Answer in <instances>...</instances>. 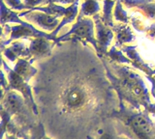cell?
I'll use <instances>...</instances> for the list:
<instances>
[{"instance_id":"14","label":"cell","mask_w":155,"mask_h":139,"mask_svg":"<svg viewBox=\"0 0 155 139\" xmlns=\"http://www.w3.org/2000/svg\"><path fill=\"white\" fill-rule=\"evenodd\" d=\"M143 34H145L147 37L155 40V22L149 23V25L147 27V29H145Z\"/></svg>"},{"instance_id":"10","label":"cell","mask_w":155,"mask_h":139,"mask_svg":"<svg viewBox=\"0 0 155 139\" xmlns=\"http://www.w3.org/2000/svg\"><path fill=\"white\" fill-rule=\"evenodd\" d=\"M114 20L117 22L122 23H129L130 17L128 15V12L123 8V4L121 0H116L114 9Z\"/></svg>"},{"instance_id":"13","label":"cell","mask_w":155,"mask_h":139,"mask_svg":"<svg viewBox=\"0 0 155 139\" xmlns=\"http://www.w3.org/2000/svg\"><path fill=\"white\" fill-rule=\"evenodd\" d=\"M96 139H120L116 136L114 128L110 126H105L101 128L97 131V138Z\"/></svg>"},{"instance_id":"16","label":"cell","mask_w":155,"mask_h":139,"mask_svg":"<svg viewBox=\"0 0 155 139\" xmlns=\"http://www.w3.org/2000/svg\"><path fill=\"white\" fill-rule=\"evenodd\" d=\"M147 78L150 80V82L152 83V91H151V94L152 96L155 98V76H152V75H148Z\"/></svg>"},{"instance_id":"3","label":"cell","mask_w":155,"mask_h":139,"mask_svg":"<svg viewBox=\"0 0 155 139\" xmlns=\"http://www.w3.org/2000/svg\"><path fill=\"white\" fill-rule=\"evenodd\" d=\"M93 21L95 23V37L97 45H98L97 54L102 59L104 56H106L109 50V47L114 40V32L110 26L105 24L104 21H102V16L100 14H96L93 16Z\"/></svg>"},{"instance_id":"20","label":"cell","mask_w":155,"mask_h":139,"mask_svg":"<svg viewBox=\"0 0 155 139\" xmlns=\"http://www.w3.org/2000/svg\"><path fill=\"white\" fill-rule=\"evenodd\" d=\"M120 139H128V138H125V137H119Z\"/></svg>"},{"instance_id":"19","label":"cell","mask_w":155,"mask_h":139,"mask_svg":"<svg viewBox=\"0 0 155 139\" xmlns=\"http://www.w3.org/2000/svg\"><path fill=\"white\" fill-rule=\"evenodd\" d=\"M87 139H93V138H92V136H90V135H87Z\"/></svg>"},{"instance_id":"17","label":"cell","mask_w":155,"mask_h":139,"mask_svg":"<svg viewBox=\"0 0 155 139\" xmlns=\"http://www.w3.org/2000/svg\"><path fill=\"white\" fill-rule=\"evenodd\" d=\"M27 2L30 4V5H38L43 2V0H27Z\"/></svg>"},{"instance_id":"2","label":"cell","mask_w":155,"mask_h":139,"mask_svg":"<svg viewBox=\"0 0 155 139\" xmlns=\"http://www.w3.org/2000/svg\"><path fill=\"white\" fill-rule=\"evenodd\" d=\"M72 35H74L77 39L84 40L90 44L94 47L96 52L98 50V45H97V40L95 37V23L93 18H91L90 17H82L81 15H78L77 21L72 26L71 30L59 38L58 41L65 40L66 38H69Z\"/></svg>"},{"instance_id":"4","label":"cell","mask_w":155,"mask_h":139,"mask_svg":"<svg viewBox=\"0 0 155 139\" xmlns=\"http://www.w3.org/2000/svg\"><path fill=\"white\" fill-rule=\"evenodd\" d=\"M139 35L140 36L136 39V43H137L136 49H137V51L139 53L140 59L154 74L155 71L151 68H149L147 61H149L150 63L151 62L155 63V40L147 37L145 34Z\"/></svg>"},{"instance_id":"1","label":"cell","mask_w":155,"mask_h":139,"mask_svg":"<svg viewBox=\"0 0 155 139\" xmlns=\"http://www.w3.org/2000/svg\"><path fill=\"white\" fill-rule=\"evenodd\" d=\"M67 40L46 65L44 86L37 90L63 117L92 125L115 111L117 100L96 50L84 40Z\"/></svg>"},{"instance_id":"8","label":"cell","mask_w":155,"mask_h":139,"mask_svg":"<svg viewBox=\"0 0 155 139\" xmlns=\"http://www.w3.org/2000/svg\"><path fill=\"white\" fill-rule=\"evenodd\" d=\"M101 11L99 0H84L81 3L79 15L82 17H93Z\"/></svg>"},{"instance_id":"9","label":"cell","mask_w":155,"mask_h":139,"mask_svg":"<svg viewBox=\"0 0 155 139\" xmlns=\"http://www.w3.org/2000/svg\"><path fill=\"white\" fill-rule=\"evenodd\" d=\"M104 7H103V15H102V21H104L106 25L113 27L115 23L114 21L113 9H114V5L116 0H103Z\"/></svg>"},{"instance_id":"11","label":"cell","mask_w":155,"mask_h":139,"mask_svg":"<svg viewBox=\"0 0 155 139\" xmlns=\"http://www.w3.org/2000/svg\"><path fill=\"white\" fill-rule=\"evenodd\" d=\"M44 39H45V38H44ZM44 39L42 37L41 39H37L33 42V44L31 46V49L35 54L42 56V55L47 54L50 52V50L51 49V45Z\"/></svg>"},{"instance_id":"6","label":"cell","mask_w":155,"mask_h":139,"mask_svg":"<svg viewBox=\"0 0 155 139\" xmlns=\"http://www.w3.org/2000/svg\"><path fill=\"white\" fill-rule=\"evenodd\" d=\"M123 5L128 8H135L140 11L149 21H155V1L154 0H121Z\"/></svg>"},{"instance_id":"15","label":"cell","mask_w":155,"mask_h":139,"mask_svg":"<svg viewBox=\"0 0 155 139\" xmlns=\"http://www.w3.org/2000/svg\"><path fill=\"white\" fill-rule=\"evenodd\" d=\"M47 2H58L61 4H65V5H68V4H72L75 2V0H47Z\"/></svg>"},{"instance_id":"21","label":"cell","mask_w":155,"mask_h":139,"mask_svg":"<svg viewBox=\"0 0 155 139\" xmlns=\"http://www.w3.org/2000/svg\"><path fill=\"white\" fill-rule=\"evenodd\" d=\"M154 1H155V0H154Z\"/></svg>"},{"instance_id":"12","label":"cell","mask_w":155,"mask_h":139,"mask_svg":"<svg viewBox=\"0 0 155 139\" xmlns=\"http://www.w3.org/2000/svg\"><path fill=\"white\" fill-rule=\"evenodd\" d=\"M107 57H109L111 62H117V63H132L128 57H125L122 53V50H118L115 46H111L110 49L108 50L106 54Z\"/></svg>"},{"instance_id":"5","label":"cell","mask_w":155,"mask_h":139,"mask_svg":"<svg viewBox=\"0 0 155 139\" xmlns=\"http://www.w3.org/2000/svg\"><path fill=\"white\" fill-rule=\"evenodd\" d=\"M111 29L115 34L116 42L114 46L116 47H120L136 42L137 36L134 34L133 30L131 29L128 23H117V24H114L111 27Z\"/></svg>"},{"instance_id":"18","label":"cell","mask_w":155,"mask_h":139,"mask_svg":"<svg viewBox=\"0 0 155 139\" xmlns=\"http://www.w3.org/2000/svg\"><path fill=\"white\" fill-rule=\"evenodd\" d=\"M42 139H51V138H50V137H48V136H45V137H43Z\"/></svg>"},{"instance_id":"7","label":"cell","mask_w":155,"mask_h":139,"mask_svg":"<svg viewBox=\"0 0 155 139\" xmlns=\"http://www.w3.org/2000/svg\"><path fill=\"white\" fill-rule=\"evenodd\" d=\"M28 18L37 25L44 28L46 30H52L56 26L59 25V20L58 17H53L50 14H41V13H33Z\"/></svg>"}]
</instances>
